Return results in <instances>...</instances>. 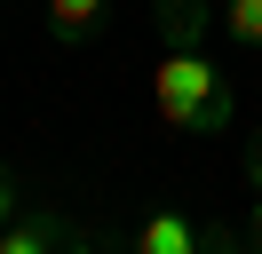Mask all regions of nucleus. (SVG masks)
Returning a JSON list of instances; mask_svg holds the SVG:
<instances>
[{"label": "nucleus", "mask_w": 262, "mask_h": 254, "mask_svg": "<svg viewBox=\"0 0 262 254\" xmlns=\"http://www.w3.org/2000/svg\"><path fill=\"white\" fill-rule=\"evenodd\" d=\"M112 16V0H48V40L56 48H88Z\"/></svg>", "instance_id": "nucleus-5"}, {"label": "nucleus", "mask_w": 262, "mask_h": 254, "mask_svg": "<svg viewBox=\"0 0 262 254\" xmlns=\"http://www.w3.org/2000/svg\"><path fill=\"white\" fill-rule=\"evenodd\" d=\"M238 167H246V190L262 199V135H246V151H238Z\"/></svg>", "instance_id": "nucleus-8"}, {"label": "nucleus", "mask_w": 262, "mask_h": 254, "mask_svg": "<svg viewBox=\"0 0 262 254\" xmlns=\"http://www.w3.org/2000/svg\"><path fill=\"white\" fill-rule=\"evenodd\" d=\"M223 246H246V230L199 222V215H183V206H159V215H143V230H135V254H223Z\"/></svg>", "instance_id": "nucleus-2"}, {"label": "nucleus", "mask_w": 262, "mask_h": 254, "mask_svg": "<svg viewBox=\"0 0 262 254\" xmlns=\"http://www.w3.org/2000/svg\"><path fill=\"white\" fill-rule=\"evenodd\" d=\"M64 246H96V230L56 206H24L16 222H0V254H64Z\"/></svg>", "instance_id": "nucleus-3"}, {"label": "nucleus", "mask_w": 262, "mask_h": 254, "mask_svg": "<svg viewBox=\"0 0 262 254\" xmlns=\"http://www.w3.org/2000/svg\"><path fill=\"white\" fill-rule=\"evenodd\" d=\"M24 206H32V199H24V175L8 167V159H0V222H16Z\"/></svg>", "instance_id": "nucleus-7"}, {"label": "nucleus", "mask_w": 262, "mask_h": 254, "mask_svg": "<svg viewBox=\"0 0 262 254\" xmlns=\"http://www.w3.org/2000/svg\"><path fill=\"white\" fill-rule=\"evenodd\" d=\"M246 246L262 254V199H254V215H246Z\"/></svg>", "instance_id": "nucleus-9"}, {"label": "nucleus", "mask_w": 262, "mask_h": 254, "mask_svg": "<svg viewBox=\"0 0 262 254\" xmlns=\"http://www.w3.org/2000/svg\"><path fill=\"white\" fill-rule=\"evenodd\" d=\"M151 24H159V48H207L214 24H223V8L214 0H159Z\"/></svg>", "instance_id": "nucleus-4"}, {"label": "nucleus", "mask_w": 262, "mask_h": 254, "mask_svg": "<svg viewBox=\"0 0 262 254\" xmlns=\"http://www.w3.org/2000/svg\"><path fill=\"white\" fill-rule=\"evenodd\" d=\"M151 119L167 135H230V119H238L230 72L207 48H159V64H151Z\"/></svg>", "instance_id": "nucleus-1"}, {"label": "nucleus", "mask_w": 262, "mask_h": 254, "mask_svg": "<svg viewBox=\"0 0 262 254\" xmlns=\"http://www.w3.org/2000/svg\"><path fill=\"white\" fill-rule=\"evenodd\" d=\"M223 32H230V48L262 56V0H223Z\"/></svg>", "instance_id": "nucleus-6"}]
</instances>
